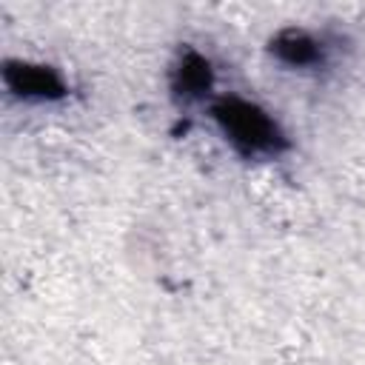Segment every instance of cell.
<instances>
[{
    "instance_id": "1",
    "label": "cell",
    "mask_w": 365,
    "mask_h": 365,
    "mask_svg": "<svg viewBox=\"0 0 365 365\" xmlns=\"http://www.w3.org/2000/svg\"><path fill=\"white\" fill-rule=\"evenodd\" d=\"M228 143L245 157H271L285 148V134L259 106L242 97H222L211 108Z\"/></svg>"
},
{
    "instance_id": "4",
    "label": "cell",
    "mask_w": 365,
    "mask_h": 365,
    "mask_svg": "<svg viewBox=\"0 0 365 365\" xmlns=\"http://www.w3.org/2000/svg\"><path fill=\"white\" fill-rule=\"evenodd\" d=\"M211 88V66L197 51H185L180 66L174 68V91L182 97H200Z\"/></svg>"
},
{
    "instance_id": "3",
    "label": "cell",
    "mask_w": 365,
    "mask_h": 365,
    "mask_svg": "<svg viewBox=\"0 0 365 365\" xmlns=\"http://www.w3.org/2000/svg\"><path fill=\"white\" fill-rule=\"evenodd\" d=\"M271 51L279 63L294 66V68H308L322 63V43L311 37L305 29H282L271 40Z\"/></svg>"
},
{
    "instance_id": "2",
    "label": "cell",
    "mask_w": 365,
    "mask_h": 365,
    "mask_svg": "<svg viewBox=\"0 0 365 365\" xmlns=\"http://www.w3.org/2000/svg\"><path fill=\"white\" fill-rule=\"evenodd\" d=\"M6 86L20 94V97H37V100H51L66 94V83L54 68L46 66H29V63H6L3 68Z\"/></svg>"
}]
</instances>
